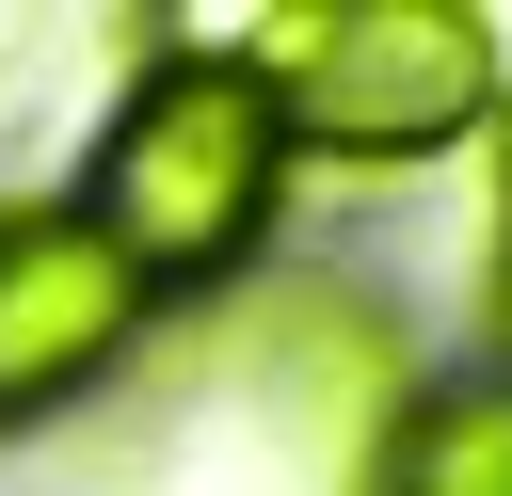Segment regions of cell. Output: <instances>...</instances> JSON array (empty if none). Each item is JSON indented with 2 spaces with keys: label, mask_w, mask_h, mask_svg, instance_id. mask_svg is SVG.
I'll return each mask as SVG.
<instances>
[{
  "label": "cell",
  "mask_w": 512,
  "mask_h": 496,
  "mask_svg": "<svg viewBox=\"0 0 512 496\" xmlns=\"http://www.w3.org/2000/svg\"><path fill=\"white\" fill-rule=\"evenodd\" d=\"M240 80L272 96L288 144H336V160H432V144L480 112L496 32H480L464 0H288V16L240 48Z\"/></svg>",
  "instance_id": "2"
},
{
  "label": "cell",
  "mask_w": 512,
  "mask_h": 496,
  "mask_svg": "<svg viewBox=\"0 0 512 496\" xmlns=\"http://www.w3.org/2000/svg\"><path fill=\"white\" fill-rule=\"evenodd\" d=\"M144 320V272L80 224V208H16L0 224V416H48L64 384H96Z\"/></svg>",
  "instance_id": "3"
},
{
  "label": "cell",
  "mask_w": 512,
  "mask_h": 496,
  "mask_svg": "<svg viewBox=\"0 0 512 496\" xmlns=\"http://www.w3.org/2000/svg\"><path fill=\"white\" fill-rule=\"evenodd\" d=\"M384 496H512V384H448L384 432Z\"/></svg>",
  "instance_id": "4"
},
{
  "label": "cell",
  "mask_w": 512,
  "mask_h": 496,
  "mask_svg": "<svg viewBox=\"0 0 512 496\" xmlns=\"http://www.w3.org/2000/svg\"><path fill=\"white\" fill-rule=\"evenodd\" d=\"M272 176H288L272 96H256L224 48H176V64L112 112V144H96V208H80V224H96L144 288H192V272H240V256H256Z\"/></svg>",
  "instance_id": "1"
}]
</instances>
